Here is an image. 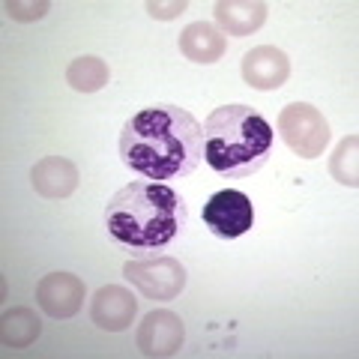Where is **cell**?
Listing matches in <instances>:
<instances>
[{"mask_svg":"<svg viewBox=\"0 0 359 359\" xmlns=\"http://www.w3.org/2000/svg\"><path fill=\"white\" fill-rule=\"evenodd\" d=\"M120 162L147 180H177L204 159V126L177 105L132 114L120 132Z\"/></svg>","mask_w":359,"mask_h":359,"instance_id":"1","label":"cell"},{"mask_svg":"<svg viewBox=\"0 0 359 359\" xmlns=\"http://www.w3.org/2000/svg\"><path fill=\"white\" fill-rule=\"evenodd\" d=\"M186 204L171 186L129 183L108 201L105 228L117 243L138 252L162 249L186 228Z\"/></svg>","mask_w":359,"mask_h":359,"instance_id":"2","label":"cell"},{"mask_svg":"<svg viewBox=\"0 0 359 359\" xmlns=\"http://www.w3.org/2000/svg\"><path fill=\"white\" fill-rule=\"evenodd\" d=\"M273 126L249 105H222L204 120V159L222 177H252L273 153Z\"/></svg>","mask_w":359,"mask_h":359,"instance_id":"3","label":"cell"},{"mask_svg":"<svg viewBox=\"0 0 359 359\" xmlns=\"http://www.w3.org/2000/svg\"><path fill=\"white\" fill-rule=\"evenodd\" d=\"M126 282L138 290L144 299L153 302H171L186 290V266L177 257H147V261H126L123 264Z\"/></svg>","mask_w":359,"mask_h":359,"instance_id":"4","label":"cell"},{"mask_svg":"<svg viewBox=\"0 0 359 359\" xmlns=\"http://www.w3.org/2000/svg\"><path fill=\"white\" fill-rule=\"evenodd\" d=\"M278 135L299 159H318L330 144V123L314 105L290 102L278 114Z\"/></svg>","mask_w":359,"mask_h":359,"instance_id":"5","label":"cell"},{"mask_svg":"<svg viewBox=\"0 0 359 359\" xmlns=\"http://www.w3.org/2000/svg\"><path fill=\"white\" fill-rule=\"evenodd\" d=\"M204 224L222 240H237L243 233L252 231L255 224V207L249 195L237 192V189H222L204 204Z\"/></svg>","mask_w":359,"mask_h":359,"instance_id":"6","label":"cell"},{"mask_svg":"<svg viewBox=\"0 0 359 359\" xmlns=\"http://www.w3.org/2000/svg\"><path fill=\"white\" fill-rule=\"evenodd\" d=\"M186 341L183 318L171 309H153L141 318L138 332H135V344L147 359H165L180 353Z\"/></svg>","mask_w":359,"mask_h":359,"instance_id":"7","label":"cell"},{"mask_svg":"<svg viewBox=\"0 0 359 359\" xmlns=\"http://www.w3.org/2000/svg\"><path fill=\"white\" fill-rule=\"evenodd\" d=\"M87 287L72 273H48L36 285V306L54 320H69L84 306Z\"/></svg>","mask_w":359,"mask_h":359,"instance_id":"8","label":"cell"},{"mask_svg":"<svg viewBox=\"0 0 359 359\" xmlns=\"http://www.w3.org/2000/svg\"><path fill=\"white\" fill-rule=\"evenodd\" d=\"M138 318V299L123 285H102L90 299V320L102 332H126Z\"/></svg>","mask_w":359,"mask_h":359,"instance_id":"9","label":"cell"},{"mask_svg":"<svg viewBox=\"0 0 359 359\" xmlns=\"http://www.w3.org/2000/svg\"><path fill=\"white\" fill-rule=\"evenodd\" d=\"M290 78V57L276 45H257L243 57V81L255 90H278Z\"/></svg>","mask_w":359,"mask_h":359,"instance_id":"10","label":"cell"},{"mask_svg":"<svg viewBox=\"0 0 359 359\" xmlns=\"http://www.w3.org/2000/svg\"><path fill=\"white\" fill-rule=\"evenodd\" d=\"M78 180H81V174L66 156H45L30 171V183L45 201H66L78 189Z\"/></svg>","mask_w":359,"mask_h":359,"instance_id":"11","label":"cell"},{"mask_svg":"<svg viewBox=\"0 0 359 359\" xmlns=\"http://www.w3.org/2000/svg\"><path fill=\"white\" fill-rule=\"evenodd\" d=\"M212 13H216V25L228 36H252L255 30L264 27L266 4L261 0H219Z\"/></svg>","mask_w":359,"mask_h":359,"instance_id":"12","label":"cell"},{"mask_svg":"<svg viewBox=\"0 0 359 359\" xmlns=\"http://www.w3.org/2000/svg\"><path fill=\"white\" fill-rule=\"evenodd\" d=\"M180 51L192 63H216L228 51V39L216 25L207 21H192L183 33H180Z\"/></svg>","mask_w":359,"mask_h":359,"instance_id":"13","label":"cell"},{"mask_svg":"<svg viewBox=\"0 0 359 359\" xmlns=\"http://www.w3.org/2000/svg\"><path fill=\"white\" fill-rule=\"evenodd\" d=\"M42 335V320L36 318V311L27 306L6 309L0 318V341L9 351H25Z\"/></svg>","mask_w":359,"mask_h":359,"instance_id":"14","label":"cell"},{"mask_svg":"<svg viewBox=\"0 0 359 359\" xmlns=\"http://www.w3.org/2000/svg\"><path fill=\"white\" fill-rule=\"evenodd\" d=\"M108 63L93 57V54H84V57H75L66 69V84L78 93H99L105 84H108Z\"/></svg>","mask_w":359,"mask_h":359,"instance_id":"15","label":"cell"},{"mask_svg":"<svg viewBox=\"0 0 359 359\" xmlns=\"http://www.w3.org/2000/svg\"><path fill=\"white\" fill-rule=\"evenodd\" d=\"M356 156H359V135H344V138L339 141V147H335V153H332V159H330V174L347 189L359 186Z\"/></svg>","mask_w":359,"mask_h":359,"instance_id":"16","label":"cell"},{"mask_svg":"<svg viewBox=\"0 0 359 359\" xmlns=\"http://www.w3.org/2000/svg\"><path fill=\"white\" fill-rule=\"evenodd\" d=\"M4 9H6V15L13 21H39V18L48 15L51 4H45V0H39V4H18V0H6Z\"/></svg>","mask_w":359,"mask_h":359,"instance_id":"17","label":"cell"},{"mask_svg":"<svg viewBox=\"0 0 359 359\" xmlns=\"http://www.w3.org/2000/svg\"><path fill=\"white\" fill-rule=\"evenodd\" d=\"M186 0H174V4H162V0H150L147 4V13L156 18V21H171L177 15H183L186 13Z\"/></svg>","mask_w":359,"mask_h":359,"instance_id":"18","label":"cell"}]
</instances>
